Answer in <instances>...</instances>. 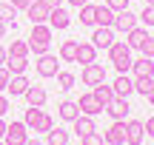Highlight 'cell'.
Masks as SVG:
<instances>
[{"mask_svg":"<svg viewBox=\"0 0 154 145\" xmlns=\"http://www.w3.org/2000/svg\"><path fill=\"white\" fill-rule=\"evenodd\" d=\"M29 51H34V54H49V46H51V26H46V23H34L32 26V34H29Z\"/></svg>","mask_w":154,"mask_h":145,"instance_id":"obj_1","label":"cell"},{"mask_svg":"<svg viewBox=\"0 0 154 145\" xmlns=\"http://www.w3.org/2000/svg\"><path fill=\"white\" fill-rule=\"evenodd\" d=\"M23 125H26L29 131H40V134H46V131L54 128V120H51V114H46L43 108L29 105L26 108V117H23Z\"/></svg>","mask_w":154,"mask_h":145,"instance_id":"obj_2","label":"cell"},{"mask_svg":"<svg viewBox=\"0 0 154 145\" xmlns=\"http://www.w3.org/2000/svg\"><path fill=\"white\" fill-rule=\"evenodd\" d=\"M109 60L114 63L117 74H128V71H131V49L126 46V40H114V43H111Z\"/></svg>","mask_w":154,"mask_h":145,"instance_id":"obj_3","label":"cell"},{"mask_svg":"<svg viewBox=\"0 0 154 145\" xmlns=\"http://www.w3.org/2000/svg\"><path fill=\"white\" fill-rule=\"evenodd\" d=\"M80 80H83V85H100V83H106V68L100 66V63H88V66H83V74H80Z\"/></svg>","mask_w":154,"mask_h":145,"instance_id":"obj_4","label":"cell"},{"mask_svg":"<svg viewBox=\"0 0 154 145\" xmlns=\"http://www.w3.org/2000/svg\"><path fill=\"white\" fill-rule=\"evenodd\" d=\"M26 140H29V128L23 123H14V120H11V125H6L3 142L6 145H26Z\"/></svg>","mask_w":154,"mask_h":145,"instance_id":"obj_5","label":"cell"},{"mask_svg":"<svg viewBox=\"0 0 154 145\" xmlns=\"http://www.w3.org/2000/svg\"><path fill=\"white\" fill-rule=\"evenodd\" d=\"M34 68H37V74L43 80H51V77H57V57L54 54H40L37 57V63H34Z\"/></svg>","mask_w":154,"mask_h":145,"instance_id":"obj_6","label":"cell"},{"mask_svg":"<svg viewBox=\"0 0 154 145\" xmlns=\"http://www.w3.org/2000/svg\"><path fill=\"white\" fill-rule=\"evenodd\" d=\"M106 114H109L111 120H117V123H123L126 120V114L131 111V105H128V97H114V100L109 102V105L103 108Z\"/></svg>","mask_w":154,"mask_h":145,"instance_id":"obj_7","label":"cell"},{"mask_svg":"<svg viewBox=\"0 0 154 145\" xmlns=\"http://www.w3.org/2000/svg\"><path fill=\"white\" fill-rule=\"evenodd\" d=\"M111 43H114V28L111 26H97L94 28V34H91V46L94 49H106L109 51Z\"/></svg>","mask_w":154,"mask_h":145,"instance_id":"obj_8","label":"cell"},{"mask_svg":"<svg viewBox=\"0 0 154 145\" xmlns=\"http://www.w3.org/2000/svg\"><path fill=\"white\" fill-rule=\"evenodd\" d=\"M103 142L106 145H126V120L123 123H111L109 131H103Z\"/></svg>","mask_w":154,"mask_h":145,"instance_id":"obj_9","label":"cell"},{"mask_svg":"<svg viewBox=\"0 0 154 145\" xmlns=\"http://www.w3.org/2000/svg\"><path fill=\"white\" fill-rule=\"evenodd\" d=\"M146 137V125L140 120H128L126 123V145H140Z\"/></svg>","mask_w":154,"mask_h":145,"instance_id":"obj_10","label":"cell"},{"mask_svg":"<svg viewBox=\"0 0 154 145\" xmlns=\"http://www.w3.org/2000/svg\"><path fill=\"white\" fill-rule=\"evenodd\" d=\"M77 108H80V114H86V117H97V114H103V105L97 102L94 94H83L80 100H77Z\"/></svg>","mask_w":154,"mask_h":145,"instance_id":"obj_11","label":"cell"},{"mask_svg":"<svg viewBox=\"0 0 154 145\" xmlns=\"http://www.w3.org/2000/svg\"><path fill=\"white\" fill-rule=\"evenodd\" d=\"M49 11L51 9L43 3V0H34V3L26 9V14H29V20H32V26H34V23H49Z\"/></svg>","mask_w":154,"mask_h":145,"instance_id":"obj_12","label":"cell"},{"mask_svg":"<svg viewBox=\"0 0 154 145\" xmlns=\"http://www.w3.org/2000/svg\"><path fill=\"white\" fill-rule=\"evenodd\" d=\"M137 23H140L137 14H131V11L126 9V11H117V14H114V26H111V28H117V31H126V34H128L134 26H137Z\"/></svg>","mask_w":154,"mask_h":145,"instance_id":"obj_13","label":"cell"},{"mask_svg":"<svg viewBox=\"0 0 154 145\" xmlns=\"http://www.w3.org/2000/svg\"><path fill=\"white\" fill-rule=\"evenodd\" d=\"M23 97H26V102H29V105H34V108H43L46 100H49V94H46L43 85H29Z\"/></svg>","mask_w":154,"mask_h":145,"instance_id":"obj_14","label":"cell"},{"mask_svg":"<svg viewBox=\"0 0 154 145\" xmlns=\"http://www.w3.org/2000/svg\"><path fill=\"white\" fill-rule=\"evenodd\" d=\"M49 26H51V28H60V31L72 26V17H69V11L63 9V6H57V9L49 11Z\"/></svg>","mask_w":154,"mask_h":145,"instance_id":"obj_15","label":"cell"},{"mask_svg":"<svg viewBox=\"0 0 154 145\" xmlns=\"http://www.w3.org/2000/svg\"><path fill=\"white\" fill-rule=\"evenodd\" d=\"M111 91H114V97H128V94H134V80L128 77V74H117V80L111 83Z\"/></svg>","mask_w":154,"mask_h":145,"instance_id":"obj_16","label":"cell"},{"mask_svg":"<svg viewBox=\"0 0 154 145\" xmlns=\"http://www.w3.org/2000/svg\"><path fill=\"white\" fill-rule=\"evenodd\" d=\"M29 85H32V83L26 80V74H11V77H9V85H6V91H9L11 97H23Z\"/></svg>","mask_w":154,"mask_h":145,"instance_id":"obj_17","label":"cell"},{"mask_svg":"<svg viewBox=\"0 0 154 145\" xmlns=\"http://www.w3.org/2000/svg\"><path fill=\"white\" fill-rule=\"evenodd\" d=\"M131 74H134V77H154V60H151V57L131 60Z\"/></svg>","mask_w":154,"mask_h":145,"instance_id":"obj_18","label":"cell"},{"mask_svg":"<svg viewBox=\"0 0 154 145\" xmlns=\"http://www.w3.org/2000/svg\"><path fill=\"white\" fill-rule=\"evenodd\" d=\"M57 117H60L63 123H74V120L80 117V108H77V102H72V100H63L60 105H57Z\"/></svg>","mask_w":154,"mask_h":145,"instance_id":"obj_19","label":"cell"},{"mask_svg":"<svg viewBox=\"0 0 154 145\" xmlns=\"http://www.w3.org/2000/svg\"><path fill=\"white\" fill-rule=\"evenodd\" d=\"M72 128H74V134H77V137H86V134H91V131H97V125H94V117H86V114H80V117L72 123Z\"/></svg>","mask_w":154,"mask_h":145,"instance_id":"obj_20","label":"cell"},{"mask_svg":"<svg viewBox=\"0 0 154 145\" xmlns=\"http://www.w3.org/2000/svg\"><path fill=\"white\" fill-rule=\"evenodd\" d=\"M94 57H97V49H94L91 43H77V57H74V63L88 66V63H94Z\"/></svg>","mask_w":154,"mask_h":145,"instance_id":"obj_21","label":"cell"},{"mask_svg":"<svg viewBox=\"0 0 154 145\" xmlns=\"http://www.w3.org/2000/svg\"><path fill=\"white\" fill-rule=\"evenodd\" d=\"M91 94L94 97H97V102H100V105H109V102L111 100H114V91H111V85H106V83H100V85H94V88H91Z\"/></svg>","mask_w":154,"mask_h":145,"instance_id":"obj_22","label":"cell"},{"mask_svg":"<svg viewBox=\"0 0 154 145\" xmlns=\"http://www.w3.org/2000/svg\"><path fill=\"white\" fill-rule=\"evenodd\" d=\"M146 37H149V28H140V26H134L131 31H128V40H126V46H128V49H140Z\"/></svg>","mask_w":154,"mask_h":145,"instance_id":"obj_23","label":"cell"},{"mask_svg":"<svg viewBox=\"0 0 154 145\" xmlns=\"http://www.w3.org/2000/svg\"><path fill=\"white\" fill-rule=\"evenodd\" d=\"M80 23L83 26H97V6L94 3L80 6Z\"/></svg>","mask_w":154,"mask_h":145,"instance_id":"obj_24","label":"cell"},{"mask_svg":"<svg viewBox=\"0 0 154 145\" xmlns=\"http://www.w3.org/2000/svg\"><path fill=\"white\" fill-rule=\"evenodd\" d=\"M3 66L9 68V74H26L29 60H26V57H6V63H3Z\"/></svg>","mask_w":154,"mask_h":145,"instance_id":"obj_25","label":"cell"},{"mask_svg":"<svg viewBox=\"0 0 154 145\" xmlns=\"http://www.w3.org/2000/svg\"><path fill=\"white\" fill-rule=\"evenodd\" d=\"M74 57H77V40H63L60 43V60L74 63Z\"/></svg>","mask_w":154,"mask_h":145,"instance_id":"obj_26","label":"cell"},{"mask_svg":"<svg viewBox=\"0 0 154 145\" xmlns=\"http://www.w3.org/2000/svg\"><path fill=\"white\" fill-rule=\"evenodd\" d=\"M46 142H49V145H69V131L66 128H51V131H46Z\"/></svg>","mask_w":154,"mask_h":145,"instance_id":"obj_27","label":"cell"},{"mask_svg":"<svg viewBox=\"0 0 154 145\" xmlns=\"http://www.w3.org/2000/svg\"><path fill=\"white\" fill-rule=\"evenodd\" d=\"M6 54H9V57H29L32 51H29L26 40H11V49H6Z\"/></svg>","mask_w":154,"mask_h":145,"instance_id":"obj_28","label":"cell"},{"mask_svg":"<svg viewBox=\"0 0 154 145\" xmlns=\"http://www.w3.org/2000/svg\"><path fill=\"white\" fill-rule=\"evenodd\" d=\"M97 26H114V11L109 6H97Z\"/></svg>","mask_w":154,"mask_h":145,"instance_id":"obj_29","label":"cell"},{"mask_svg":"<svg viewBox=\"0 0 154 145\" xmlns=\"http://www.w3.org/2000/svg\"><path fill=\"white\" fill-rule=\"evenodd\" d=\"M154 88V77H134V91L137 94H149V91Z\"/></svg>","mask_w":154,"mask_h":145,"instance_id":"obj_30","label":"cell"},{"mask_svg":"<svg viewBox=\"0 0 154 145\" xmlns=\"http://www.w3.org/2000/svg\"><path fill=\"white\" fill-rule=\"evenodd\" d=\"M14 14H17V9L11 3H0V23H6V26L14 23Z\"/></svg>","mask_w":154,"mask_h":145,"instance_id":"obj_31","label":"cell"},{"mask_svg":"<svg viewBox=\"0 0 154 145\" xmlns=\"http://www.w3.org/2000/svg\"><path fill=\"white\" fill-rule=\"evenodd\" d=\"M57 85H60L63 91L74 88V74L72 71H57Z\"/></svg>","mask_w":154,"mask_h":145,"instance_id":"obj_32","label":"cell"},{"mask_svg":"<svg viewBox=\"0 0 154 145\" xmlns=\"http://www.w3.org/2000/svg\"><path fill=\"white\" fill-rule=\"evenodd\" d=\"M137 20L143 23L146 28H149V26L154 28V6H146V9H143V11H140V14H137Z\"/></svg>","mask_w":154,"mask_h":145,"instance_id":"obj_33","label":"cell"},{"mask_svg":"<svg viewBox=\"0 0 154 145\" xmlns=\"http://www.w3.org/2000/svg\"><path fill=\"white\" fill-rule=\"evenodd\" d=\"M80 145H103V134H97V131H91V134L80 137Z\"/></svg>","mask_w":154,"mask_h":145,"instance_id":"obj_34","label":"cell"},{"mask_svg":"<svg viewBox=\"0 0 154 145\" xmlns=\"http://www.w3.org/2000/svg\"><path fill=\"white\" fill-rule=\"evenodd\" d=\"M140 51H143V57H151L154 60V37H146L143 46H140Z\"/></svg>","mask_w":154,"mask_h":145,"instance_id":"obj_35","label":"cell"},{"mask_svg":"<svg viewBox=\"0 0 154 145\" xmlns=\"http://www.w3.org/2000/svg\"><path fill=\"white\" fill-rule=\"evenodd\" d=\"M106 6L117 14V11H126V9H128V0H106Z\"/></svg>","mask_w":154,"mask_h":145,"instance_id":"obj_36","label":"cell"},{"mask_svg":"<svg viewBox=\"0 0 154 145\" xmlns=\"http://www.w3.org/2000/svg\"><path fill=\"white\" fill-rule=\"evenodd\" d=\"M9 77H11V74H9V68H6V66H0V94H3V91H6V85H9Z\"/></svg>","mask_w":154,"mask_h":145,"instance_id":"obj_37","label":"cell"},{"mask_svg":"<svg viewBox=\"0 0 154 145\" xmlns=\"http://www.w3.org/2000/svg\"><path fill=\"white\" fill-rule=\"evenodd\" d=\"M32 3H34V0H11V6H14V9H23V11H26Z\"/></svg>","mask_w":154,"mask_h":145,"instance_id":"obj_38","label":"cell"},{"mask_svg":"<svg viewBox=\"0 0 154 145\" xmlns=\"http://www.w3.org/2000/svg\"><path fill=\"white\" fill-rule=\"evenodd\" d=\"M6 111H9V100L0 94V117H6Z\"/></svg>","mask_w":154,"mask_h":145,"instance_id":"obj_39","label":"cell"},{"mask_svg":"<svg viewBox=\"0 0 154 145\" xmlns=\"http://www.w3.org/2000/svg\"><path fill=\"white\" fill-rule=\"evenodd\" d=\"M146 131H149V137H154V117H149V123H143Z\"/></svg>","mask_w":154,"mask_h":145,"instance_id":"obj_40","label":"cell"},{"mask_svg":"<svg viewBox=\"0 0 154 145\" xmlns=\"http://www.w3.org/2000/svg\"><path fill=\"white\" fill-rule=\"evenodd\" d=\"M43 3H46V6H49V9H57V6H60V3H63V0H43Z\"/></svg>","mask_w":154,"mask_h":145,"instance_id":"obj_41","label":"cell"},{"mask_svg":"<svg viewBox=\"0 0 154 145\" xmlns=\"http://www.w3.org/2000/svg\"><path fill=\"white\" fill-rule=\"evenodd\" d=\"M69 3H72V6H77V9H80V6H86V3H91V0H69Z\"/></svg>","mask_w":154,"mask_h":145,"instance_id":"obj_42","label":"cell"},{"mask_svg":"<svg viewBox=\"0 0 154 145\" xmlns=\"http://www.w3.org/2000/svg\"><path fill=\"white\" fill-rule=\"evenodd\" d=\"M6 125H9V123H3V117H0V140L6 137Z\"/></svg>","mask_w":154,"mask_h":145,"instance_id":"obj_43","label":"cell"},{"mask_svg":"<svg viewBox=\"0 0 154 145\" xmlns=\"http://www.w3.org/2000/svg\"><path fill=\"white\" fill-rule=\"evenodd\" d=\"M6 57H9V54H6V49H3V46H0V66H3V63H6Z\"/></svg>","mask_w":154,"mask_h":145,"instance_id":"obj_44","label":"cell"},{"mask_svg":"<svg viewBox=\"0 0 154 145\" xmlns=\"http://www.w3.org/2000/svg\"><path fill=\"white\" fill-rule=\"evenodd\" d=\"M26 145H43V142H40L37 137H34V140H32V137H29V140H26Z\"/></svg>","mask_w":154,"mask_h":145,"instance_id":"obj_45","label":"cell"},{"mask_svg":"<svg viewBox=\"0 0 154 145\" xmlns=\"http://www.w3.org/2000/svg\"><path fill=\"white\" fill-rule=\"evenodd\" d=\"M146 97H149V102L154 105V88H151V91H149V94H146Z\"/></svg>","mask_w":154,"mask_h":145,"instance_id":"obj_46","label":"cell"},{"mask_svg":"<svg viewBox=\"0 0 154 145\" xmlns=\"http://www.w3.org/2000/svg\"><path fill=\"white\" fill-rule=\"evenodd\" d=\"M3 34H6V23H0V40H3Z\"/></svg>","mask_w":154,"mask_h":145,"instance_id":"obj_47","label":"cell"},{"mask_svg":"<svg viewBox=\"0 0 154 145\" xmlns=\"http://www.w3.org/2000/svg\"><path fill=\"white\" fill-rule=\"evenodd\" d=\"M146 6H154V0H146Z\"/></svg>","mask_w":154,"mask_h":145,"instance_id":"obj_48","label":"cell"},{"mask_svg":"<svg viewBox=\"0 0 154 145\" xmlns=\"http://www.w3.org/2000/svg\"><path fill=\"white\" fill-rule=\"evenodd\" d=\"M0 145H6V142H3V140H0Z\"/></svg>","mask_w":154,"mask_h":145,"instance_id":"obj_49","label":"cell"},{"mask_svg":"<svg viewBox=\"0 0 154 145\" xmlns=\"http://www.w3.org/2000/svg\"><path fill=\"white\" fill-rule=\"evenodd\" d=\"M151 37H154V34H151Z\"/></svg>","mask_w":154,"mask_h":145,"instance_id":"obj_50","label":"cell"}]
</instances>
